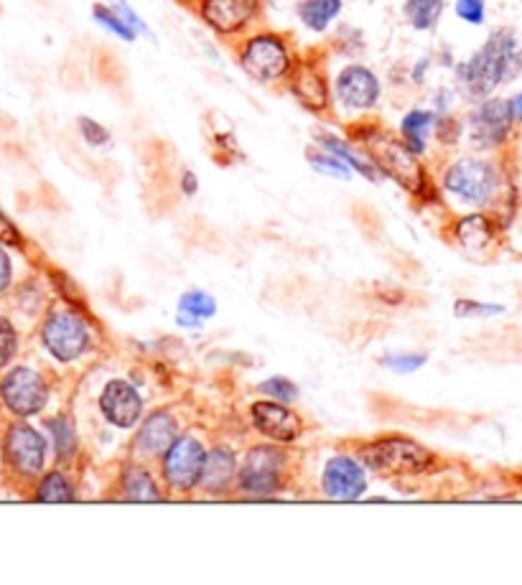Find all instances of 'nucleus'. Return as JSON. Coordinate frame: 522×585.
Masks as SVG:
<instances>
[{"instance_id": "f257e3e1", "label": "nucleus", "mask_w": 522, "mask_h": 585, "mask_svg": "<svg viewBox=\"0 0 522 585\" xmlns=\"http://www.w3.org/2000/svg\"><path fill=\"white\" fill-rule=\"evenodd\" d=\"M522 72V46L512 28H497L466 62L456 67V82L461 95L482 102L494 95L497 87L512 82Z\"/></svg>"}, {"instance_id": "f03ea898", "label": "nucleus", "mask_w": 522, "mask_h": 585, "mask_svg": "<svg viewBox=\"0 0 522 585\" xmlns=\"http://www.w3.org/2000/svg\"><path fill=\"white\" fill-rule=\"evenodd\" d=\"M441 191L469 209L497 214L507 201V176L492 158L461 156L441 173Z\"/></svg>"}, {"instance_id": "7ed1b4c3", "label": "nucleus", "mask_w": 522, "mask_h": 585, "mask_svg": "<svg viewBox=\"0 0 522 585\" xmlns=\"http://www.w3.org/2000/svg\"><path fill=\"white\" fill-rule=\"evenodd\" d=\"M357 145L370 156L380 176H388L400 189L408 191L413 199H431V176H428L421 156L410 151L400 135H393L380 128H357Z\"/></svg>"}, {"instance_id": "20e7f679", "label": "nucleus", "mask_w": 522, "mask_h": 585, "mask_svg": "<svg viewBox=\"0 0 522 585\" xmlns=\"http://www.w3.org/2000/svg\"><path fill=\"white\" fill-rule=\"evenodd\" d=\"M357 456L372 474L388 476V479H416L441 468V458L431 448L403 433L372 438L357 448Z\"/></svg>"}, {"instance_id": "39448f33", "label": "nucleus", "mask_w": 522, "mask_h": 585, "mask_svg": "<svg viewBox=\"0 0 522 585\" xmlns=\"http://www.w3.org/2000/svg\"><path fill=\"white\" fill-rule=\"evenodd\" d=\"M288 456L281 443H255L240 458V474H237L235 494L245 499H273L283 494L288 484Z\"/></svg>"}, {"instance_id": "423d86ee", "label": "nucleus", "mask_w": 522, "mask_h": 585, "mask_svg": "<svg viewBox=\"0 0 522 585\" xmlns=\"http://www.w3.org/2000/svg\"><path fill=\"white\" fill-rule=\"evenodd\" d=\"M41 346H44V351L54 362H79L95 346L90 318L72 306L51 308L46 313L44 324H41Z\"/></svg>"}, {"instance_id": "0eeeda50", "label": "nucleus", "mask_w": 522, "mask_h": 585, "mask_svg": "<svg viewBox=\"0 0 522 585\" xmlns=\"http://www.w3.org/2000/svg\"><path fill=\"white\" fill-rule=\"evenodd\" d=\"M207 453L209 448L204 446L202 438L191 433H181L166 448V453L158 458V471H161V481L171 496H191L194 491H199Z\"/></svg>"}, {"instance_id": "6e6552de", "label": "nucleus", "mask_w": 522, "mask_h": 585, "mask_svg": "<svg viewBox=\"0 0 522 585\" xmlns=\"http://www.w3.org/2000/svg\"><path fill=\"white\" fill-rule=\"evenodd\" d=\"M237 62L247 77L260 84L283 82L291 77L293 67H296L288 41L278 34H270V31L250 36L242 44Z\"/></svg>"}, {"instance_id": "1a4fd4ad", "label": "nucleus", "mask_w": 522, "mask_h": 585, "mask_svg": "<svg viewBox=\"0 0 522 585\" xmlns=\"http://www.w3.org/2000/svg\"><path fill=\"white\" fill-rule=\"evenodd\" d=\"M319 489L329 502H360L370 489V468L357 453H334L321 468Z\"/></svg>"}, {"instance_id": "9d476101", "label": "nucleus", "mask_w": 522, "mask_h": 585, "mask_svg": "<svg viewBox=\"0 0 522 585\" xmlns=\"http://www.w3.org/2000/svg\"><path fill=\"white\" fill-rule=\"evenodd\" d=\"M49 382L34 367H13L0 379V402L16 418H34L49 405Z\"/></svg>"}, {"instance_id": "9b49d317", "label": "nucleus", "mask_w": 522, "mask_h": 585, "mask_svg": "<svg viewBox=\"0 0 522 585\" xmlns=\"http://www.w3.org/2000/svg\"><path fill=\"white\" fill-rule=\"evenodd\" d=\"M515 123L517 120L512 115L510 100L487 97L469 112L466 130H469V140L477 151H497L510 140Z\"/></svg>"}, {"instance_id": "f8f14e48", "label": "nucleus", "mask_w": 522, "mask_h": 585, "mask_svg": "<svg viewBox=\"0 0 522 585\" xmlns=\"http://www.w3.org/2000/svg\"><path fill=\"white\" fill-rule=\"evenodd\" d=\"M49 448V438L29 423H13L3 441L8 468L21 479H36L44 474Z\"/></svg>"}, {"instance_id": "ddd939ff", "label": "nucleus", "mask_w": 522, "mask_h": 585, "mask_svg": "<svg viewBox=\"0 0 522 585\" xmlns=\"http://www.w3.org/2000/svg\"><path fill=\"white\" fill-rule=\"evenodd\" d=\"M102 420L115 430H135L146 418V400L141 390L123 377L107 379L97 395Z\"/></svg>"}, {"instance_id": "4468645a", "label": "nucleus", "mask_w": 522, "mask_h": 585, "mask_svg": "<svg viewBox=\"0 0 522 585\" xmlns=\"http://www.w3.org/2000/svg\"><path fill=\"white\" fill-rule=\"evenodd\" d=\"M247 423L260 438L281 443V446H293L304 435V418L293 410V405H283L268 397L250 402Z\"/></svg>"}, {"instance_id": "2eb2a0df", "label": "nucleus", "mask_w": 522, "mask_h": 585, "mask_svg": "<svg viewBox=\"0 0 522 585\" xmlns=\"http://www.w3.org/2000/svg\"><path fill=\"white\" fill-rule=\"evenodd\" d=\"M449 237L464 255L487 257L500 245L502 219L492 212L472 209L469 214H461L451 222Z\"/></svg>"}, {"instance_id": "dca6fc26", "label": "nucleus", "mask_w": 522, "mask_h": 585, "mask_svg": "<svg viewBox=\"0 0 522 585\" xmlns=\"http://www.w3.org/2000/svg\"><path fill=\"white\" fill-rule=\"evenodd\" d=\"M334 97L349 112L375 110L382 97L380 77L365 64H347L334 79Z\"/></svg>"}, {"instance_id": "f3484780", "label": "nucleus", "mask_w": 522, "mask_h": 585, "mask_svg": "<svg viewBox=\"0 0 522 585\" xmlns=\"http://www.w3.org/2000/svg\"><path fill=\"white\" fill-rule=\"evenodd\" d=\"M181 435L179 418L171 410H153L141 425L135 428L133 435V451L135 456H141L143 461H158L166 453V448Z\"/></svg>"}, {"instance_id": "a211bd4d", "label": "nucleus", "mask_w": 522, "mask_h": 585, "mask_svg": "<svg viewBox=\"0 0 522 585\" xmlns=\"http://www.w3.org/2000/svg\"><path fill=\"white\" fill-rule=\"evenodd\" d=\"M237 474H240V453L227 443H217L207 453L199 491L212 496V499L232 496L237 489Z\"/></svg>"}, {"instance_id": "6ab92c4d", "label": "nucleus", "mask_w": 522, "mask_h": 585, "mask_svg": "<svg viewBox=\"0 0 522 585\" xmlns=\"http://www.w3.org/2000/svg\"><path fill=\"white\" fill-rule=\"evenodd\" d=\"M260 0H202V21L219 36L240 34L253 21Z\"/></svg>"}, {"instance_id": "aec40b11", "label": "nucleus", "mask_w": 522, "mask_h": 585, "mask_svg": "<svg viewBox=\"0 0 522 585\" xmlns=\"http://www.w3.org/2000/svg\"><path fill=\"white\" fill-rule=\"evenodd\" d=\"M118 496L130 504H156L163 502L169 491L163 481L153 474L143 461H128L120 468Z\"/></svg>"}, {"instance_id": "412c9836", "label": "nucleus", "mask_w": 522, "mask_h": 585, "mask_svg": "<svg viewBox=\"0 0 522 585\" xmlns=\"http://www.w3.org/2000/svg\"><path fill=\"white\" fill-rule=\"evenodd\" d=\"M291 95L301 107L309 112H326L329 110V100H332V90L326 82V74L316 67L314 62H304L293 67L291 72Z\"/></svg>"}, {"instance_id": "4be33fe9", "label": "nucleus", "mask_w": 522, "mask_h": 585, "mask_svg": "<svg viewBox=\"0 0 522 585\" xmlns=\"http://www.w3.org/2000/svg\"><path fill=\"white\" fill-rule=\"evenodd\" d=\"M214 316H217V298L209 290L189 288L176 301V324L181 329H204V324L212 321Z\"/></svg>"}, {"instance_id": "5701e85b", "label": "nucleus", "mask_w": 522, "mask_h": 585, "mask_svg": "<svg viewBox=\"0 0 522 585\" xmlns=\"http://www.w3.org/2000/svg\"><path fill=\"white\" fill-rule=\"evenodd\" d=\"M316 145H319V148H324V151L334 153L337 158H342L347 166H352L354 173L365 176V179L372 181V184H377V181L382 179L380 171H377V166L370 161V156L362 151L360 145H352L347 138H342V135L319 133L316 135Z\"/></svg>"}, {"instance_id": "b1692460", "label": "nucleus", "mask_w": 522, "mask_h": 585, "mask_svg": "<svg viewBox=\"0 0 522 585\" xmlns=\"http://www.w3.org/2000/svg\"><path fill=\"white\" fill-rule=\"evenodd\" d=\"M438 117L441 115L436 110H426V107H413V110L405 112L403 120H400V138L405 140L410 151L426 156L428 140L436 133Z\"/></svg>"}, {"instance_id": "393cba45", "label": "nucleus", "mask_w": 522, "mask_h": 585, "mask_svg": "<svg viewBox=\"0 0 522 585\" xmlns=\"http://www.w3.org/2000/svg\"><path fill=\"white\" fill-rule=\"evenodd\" d=\"M46 433H49L51 451H54L59 466H72L79 453V435L74 420L64 413L54 415L46 420Z\"/></svg>"}, {"instance_id": "a878e982", "label": "nucleus", "mask_w": 522, "mask_h": 585, "mask_svg": "<svg viewBox=\"0 0 522 585\" xmlns=\"http://www.w3.org/2000/svg\"><path fill=\"white\" fill-rule=\"evenodd\" d=\"M342 0H301L298 3V21L304 23L314 34H324L332 28L342 13Z\"/></svg>"}, {"instance_id": "bb28decb", "label": "nucleus", "mask_w": 522, "mask_h": 585, "mask_svg": "<svg viewBox=\"0 0 522 585\" xmlns=\"http://www.w3.org/2000/svg\"><path fill=\"white\" fill-rule=\"evenodd\" d=\"M34 502L41 504H72L77 502V489H74V481L64 474L62 468H54L49 474L41 476V481L36 484Z\"/></svg>"}, {"instance_id": "cd10ccee", "label": "nucleus", "mask_w": 522, "mask_h": 585, "mask_svg": "<svg viewBox=\"0 0 522 585\" xmlns=\"http://www.w3.org/2000/svg\"><path fill=\"white\" fill-rule=\"evenodd\" d=\"M403 13L416 31H433L444 16V0H405Z\"/></svg>"}, {"instance_id": "c85d7f7f", "label": "nucleus", "mask_w": 522, "mask_h": 585, "mask_svg": "<svg viewBox=\"0 0 522 585\" xmlns=\"http://www.w3.org/2000/svg\"><path fill=\"white\" fill-rule=\"evenodd\" d=\"M306 161H309V166L314 168L316 173H321V176H326V179L349 181L354 176L352 166H347L342 158H337L334 153L324 151V148H319V145H311L309 153H306Z\"/></svg>"}, {"instance_id": "c756f323", "label": "nucleus", "mask_w": 522, "mask_h": 585, "mask_svg": "<svg viewBox=\"0 0 522 585\" xmlns=\"http://www.w3.org/2000/svg\"><path fill=\"white\" fill-rule=\"evenodd\" d=\"M454 316L461 321H487V318H497L507 311L502 303L492 301H477V298H456L454 301Z\"/></svg>"}, {"instance_id": "7c9ffc66", "label": "nucleus", "mask_w": 522, "mask_h": 585, "mask_svg": "<svg viewBox=\"0 0 522 585\" xmlns=\"http://www.w3.org/2000/svg\"><path fill=\"white\" fill-rule=\"evenodd\" d=\"M258 392L263 397H268V400L283 402V405H296L298 397H301L298 385L291 377H286V374H270V377H265L258 385Z\"/></svg>"}, {"instance_id": "2f4dec72", "label": "nucleus", "mask_w": 522, "mask_h": 585, "mask_svg": "<svg viewBox=\"0 0 522 585\" xmlns=\"http://www.w3.org/2000/svg\"><path fill=\"white\" fill-rule=\"evenodd\" d=\"M92 18H95L97 26L105 28L107 34L118 36V39H123V41L138 39L135 28L130 26V23L125 21V18L120 16L113 6H102V3H97V6H92Z\"/></svg>"}, {"instance_id": "473e14b6", "label": "nucleus", "mask_w": 522, "mask_h": 585, "mask_svg": "<svg viewBox=\"0 0 522 585\" xmlns=\"http://www.w3.org/2000/svg\"><path fill=\"white\" fill-rule=\"evenodd\" d=\"M380 362L393 374H416L428 364V354H423V351H388V354H382Z\"/></svg>"}, {"instance_id": "72a5a7b5", "label": "nucleus", "mask_w": 522, "mask_h": 585, "mask_svg": "<svg viewBox=\"0 0 522 585\" xmlns=\"http://www.w3.org/2000/svg\"><path fill=\"white\" fill-rule=\"evenodd\" d=\"M18 346H21V341H18L16 326L6 316H0V369L8 367L16 359Z\"/></svg>"}, {"instance_id": "f704fd0d", "label": "nucleus", "mask_w": 522, "mask_h": 585, "mask_svg": "<svg viewBox=\"0 0 522 585\" xmlns=\"http://www.w3.org/2000/svg\"><path fill=\"white\" fill-rule=\"evenodd\" d=\"M77 128H79V135H82V140H85L90 148H107V145L113 143L110 130H107L102 123H97V120H92V117H79Z\"/></svg>"}, {"instance_id": "c9c22d12", "label": "nucleus", "mask_w": 522, "mask_h": 585, "mask_svg": "<svg viewBox=\"0 0 522 585\" xmlns=\"http://www.w3.org/2000/svg\"><path fill=\"white\" fill-rule=\"evenodd\" d=\"M454 11L469 26H482L487 16V0H456Z\"/></svg>"}, {"instance_id": "e433bc0d", "label": "nucleus", "mask_w": 522, "mask_h": 585, "mask_svg": "<svg viewBox=\"0 0 522 585\" xmlns=\"http://www.w3.org/2000/svg\"><path fill=\"white\" fill-rule=\"evenodd\" d=\"M113 8L120 13V16L125 18V21L130 23V26L135 28V34H138V36H146V39H153L151 26H148V23L143 21V18L138 16V13H135L133 8L128 6V0H113Z\"/></svg>"}, {"instance_id": "4c0bfd02", "label": "nucleus", "mask_w": 522, "mask_h": 585, "mask_svg": "<svg viewBox=\"0 0 522 585\" xmlns=\"http://www.w3.org/2000/svg\"><path fill=\"white\" fill-rule=\"evenodd\" d=\"M179 191L186 199H194L199 194V176L191 168H184L179 176Z\"/></svg>"}, {"instance_id": "58836bf2", "label": "nucleus", "mask_w": 522, "mask_h": 585, "mask_svg": "<svg viewBox=\"0 0 522 585\" xmlns=\"http://www.w3.org/2000/svg\"><path fill=\"white\" fill-rule=\"evenodd\" d=\"M13 283V262L8 252L0 247V293H6Z\"/></svg>"}, {"instance_id": "ea45409f", "label": "nucleus", "mask_w": 522, "mask_h": 585, "mask_svg": "<svg viewBox=\"0 0 522 585\" xmlns=\"http://www.w3.org/2000/svg\"><path fill=\"white\" fill-rule=\"evenodd\" d=\"M0 242H8V245H21V232L11 224V219L0 212Z\"/></svg>"}, {"instance_id": "a19ab883", "label": "nucleus", "mask_w": 522, "mask_h": 585, "mask_svg": "<svg viewBox=\"0 0 522 585\" xmlns=\"http://www.w3.org/2000/svg\"><path fill=\"white\" fill-rule=\"evenodd\" d=\"M510 105H512V115H515L517 123H522V92H517L515 97H510Z\"/></svg>"}, {"instance_id": "79ce46f5", "label": "nucleus", "mask_w": 522, "mask_h": 585, "mask_svg": "<svg viewBox=\"0 0 522 585\" xmlns=\"http://www.w3.org/2000/svg\"><path fill=\"white\" fill-rule=\"evenodd\" d=\"M428 72V59H421L416 64V72H413V82H423V74Z\"/></svg>"}]
</instances>
